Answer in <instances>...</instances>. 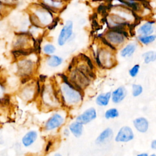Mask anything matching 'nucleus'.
<instances>
[{
  "label": "nucleus",
  "instance_id": "obj_4",
  "mask_svg": "<svg viewBox=\"0 0 156 156\" xmlns=\"http://www.w3.org/2000/svg\"><path fill=\"white\" fill-rule=\"evenodd\" d=\"M128 36L125 29H109L105 34V39L113 44H120L124 40V37Z\"/></svg>",
  "mask_w": 156,
  "mask_h": 156
},
{
  "label": "nucleus",
  "instance_id": "obj_20",
  "mask_svg": "<svg viewBox=\"0 0 156 156\" xmlns=\"http://www.w3.org/2000/svg\"><path fill=\"white\" fill-rule=\"evenodd\" d=\"M143 56L144 57V62L146 63H149V62L156 60V52L149 51L144 53Z\"/></svg>",
  "mask_w": 156,
  "mask_h": 156
},
{
  "label": "nucleus",
  "instance_id": "obj_7",
  "mask_svg": "<svg viewBox=\"0 0 156 156\" xmlns=\"http://www.w3.org/2000/svg\"><path fill=\"white\" fill-rule=\"evenodd\" d=\"M133 138V133L132 129L127 126L122 127L118 132L115 140L118 142H127Z\"/></svg>",
  "mask_w": 156,
  "mask_h": 156
},
{
  "label": "nucleus",
  "instance_id": "obj_30",
  "mask_svg": "<svg viewBox=\"0 0 156 156\" xmlns=\"http://www.w3.org/2000/svg\"><path fill=\"white\" fill-rule=\"evenodd\" d=\"M68 1H69V0H68Z\"/></svg>",
  "mask_w": 156,
  "mask_h": 156
},
{
  "label": "nucleus",
  "instance_id": "obj_15",
  "mask_svg": "<svg viewBox=\"0 0 156 156\" xmlns=\"http://www.w3.org/2000/svg\"><path fill=\"white\" fill-rule=\"evenodd\" d=\"M69 129L75 136L79 137L81 135L82 133V129H83L82 124L78 122H73L69 126Z\"/></svg>",
  "mask_w": 156,
  "mask_h": 156
},
{
  "label": "nucleus",
  "instance_id": "obj_18",
  "mask_svg": "<svg viewBox=\"0 0 156 156\" xmlns=\"http://www.w3.org/2000/svg\"><path fill=\"white\" fill-rule=\"evenodd\" d=\"M136 48V46L133 44H130L126 46L121 52V55L122 57L130 56L134 52Z\"/></svg>",
  "mask_w": 156,
  "mask_h": 156
},
{
  "label": "nucleus",
  "instance_id": "obj_14",
  "mask_svg": "<svg viewBox=\"0 0 156 156\" xmlns=\"http://www.w3.org/2000/svg\"><path fill=\"white\" fill-rule=\"evenodd\" d=\"M126 95V90L123 87H119L112 93V101L115 103H118L123 100Z\"/></svg>",
  "mask_w": 156,
  "mask_h": 156
},
{
  "label": "nucleus",
  "instance_id": "obj_25",
  "mask_svg": "<svg viewBox=\"0 0 156 156\" xmlns=\"http://www.w3.org/2000/svg\"><path fill=\"white\" fill-rule=\"evenodd\" d=\"M11 9L12 8L6 6L0 2V18L2 17L6 13L9 12Z\"/></svg>",
  "mask_w": 156,
  "mask_h": 156
},
{
  "label": "nucleus",
  "instance_id": "obj_28",
  "mask_svg": "<svg viewBox=\"0 0 156 156\" xmlns=\"http://www.w3.org/2000/svg\"><path fill=\"white\" fill-rule=\"evenodd\" d=\"M136 1L138 2H148V0H135Z\"/></svg>",
  "mask_w": 156,
  "mask_h": 156
},
{
  "label": "nucleus",
  "instance_id": "obj_22",
  "mask_svg": "<svg viewBox=\"0 0 156 156\" xmlns=\"http://www.w3.org/2000/svg\"><path fill=\"white\" fill-rule=\"evenodd\" d=\"M0 2L5 5L13 9L19 4L20 0H0Z\"/></svg>",
  "mask_w": 156,
  "mask_h": 156
},
{
  "label": "nucleus",
  "instance_id": "obj_19",
  "mask_svg": "<svg viewBox=\"0 0 156 156\" xmlns=\"http://www.w3.org/2000/svg\"><path fill=\"white\" fill-rule=\"evenodd\" d=\"M43 53L46 55H50L54 53L55 51V47L51 43H46L43 45L42 48Z\"/></svg>",
  "mask_w": 156,
  "mask_h": 156
},
{
  "label": "nucleus",
  "instance_id": "obj_17",
  "mask_svg": "<svg viewBox=\"0 0 156 156\" xmlns=\"http://www.w3.org/2000/svg\"><path fill=\"white\" fill-rule=\"evenodd\" d=\"M112 136V130L110 129H107L104 130L98 137L96 140V143L100 144L103 143L105 140L109 138Z\"/></svg>",
  "mask_w": 156,
  "mask_h": 156
},
{
  "label": "nucleus",
  "instance_id": "obj_5",
  "mask_svg": "<svg viewBox=\"0 0 156 156\" xmlns=\"http://www.w3.org/2000/svg\"><path fill=\"white\" fill-rule=\"evenodd\" d=\"M73 23L71 20H67L65 24L61 29L58 39L57 43L59 46H63L71 37L73 34Z\"/></svg>",
  "mask_w": 156,
  "mask_h": 156
},
{
  "label": "nucleus",
  "instance_id": "obj_1",
  "mask_svg": "<svg viewBox=\"0 0 156 156\" xmlns=\"http://www.w3.org/2000/svg\"><path fill=\"white\" fill-rule=\"evenodd\" d=\"M27 10L29 21L32 25L44 29L54 27L57 24V14L44 7L39 2L31 3Z\"/></svg>",
  "mask_w": 156,
  "mask_h": 156
},
{
  "label": "nucleus",
  "instance_id": "obj_21",
  "mask_svg": "<svg viewBox=\"0 0 156 156\" xmlns=\"http://www.w3.org/2000/svg\"><path fill=\"white\" fill-rule=\"evenodd\" d=\"M156 38V35H149L146 36H140L138 40L143 44H147L154 41Z\"/></svg>",
  "mask_w": 156,
  "mask_h": 156
},
{
  "label": "nucleus",
  "instance_id": "obj_10",
  "mask_svg": "<svg viewBox=\"0 0 156 156\" xmlns=\"http://www.w3.org/2000/svg\"><path fill=\"white\" fill-rule=\"evenodd\" d=\"M155 21L152 20H148L143 24H141L138 29L137 32L140 36H146L152 34L154 30V24Z\"/></svg>",
  "mask_w": 156,
  "mask_h": 156
},
{
  "label": "nucleus",
  "instance_id": "obj_2",
  "mask_svg": "<svg viewBox=\"0 0 156 156\" xmlns=\"http://www.w3.org/2000/svg\"><path fill=\"white\" fill-rule=\"evenodd\" d=\"M63 79L64 82L61 86L60 92L64 102L70 105L79 102L82 99L80 93L68 81L67 79Z\"/></svg>",
  "mask_w": 156,
  "mask_h": 156
},
{
  "label": "nucleus",
  "instance_id": "obj_3",
  "mask_svg": "<svg viewBox=\"0 0 156 156\" xmlns=\"http://www.w3.org/2000/svg\"><path fill=\"white\" fill-rule=\"evenodd\" d=\"M68 0H38L41 5L58 15L66 8Z\"/></svg>",
  "mask_w": 156,
  "mask_h": 156
},
{
  "label": "nucleus",
  "instance_id": "obj_12",
  "mask_svg": "<svg viewBox=\"0 0 156 156\" xmlns=\"http://www.w3.org/2000/svg\"><path fill=\"white\" fill-rule=\"evenodd\" d=\"M63 59L59 56L55 55H48V57L46 59V64L50 68H55L58 66L62 64Z\"/></svg>",
  "mask_w": 156,
  "mask_h": 156
},
{
  "label": "nucleus",
  "instance_id": "obj_16",
  "mask_svg": "<svg viewBox=\"0 0 156 156\" xmlns=\"http://www.w3.org/2000/svg\"><path fill=\"white\" fill-rule=\"evenodd\" d=\"M110 96V92H108L105 94H101L99 95L96 98V104L99 105H107L108 103Z\"/></svg>",
  "mask_w": 156,
  "mask_h": 156
},
{
  "label": "nucleus",
  "instance_id": "obj_26",
  "mask_svg": "<svg viewBox=\"0 0 156 156\" xmlns=\"http://www.w3.org/2000/svg\"><path fill=\"white\" fill-rule=\"evenodd\" d=\"M140 68L139 65H135L134 66L132 67V68L129 71V74L132 77H135L136 76L138 70Z\"/></svg>",
  "mask_w": 156,
  "mask_h": 156
},
{
  "label": "nucleus",
  "instance_id": "obj_11",
  "mask_svg": "<svg viewBox=\"0 0 156 156\" xmlns=\"http://www.w3.org/2000/svg\"><path fill=\"white\" fill-rule=\"evenodd\" d=\"M19 71L20 73L22 74L24 76L29 75L31 73V72L33 71V63L27 59H24L23 60H21L19 63Z\"/></svg>",
  "mask_w": 156,
  "mask_h": 156
},
{
  "label": "nucleus",
  "instance_id": "obj_24",
  "mask_svg": "<svg viewBox=\"0 0 156 156\" xmlns=\"http://www.w3.org/2000/svg\"><path fill=\"white\" fill-rule=\"evenodd\" d=\"M143 91L142 87L140 85H132V94L133 96H139Z\"/></svg>",
  "mask_w": 156,
  "mask_h": 156
},
{
  "label": "nucleus",
  "instance_id": "obj_13",
  "mask_svg": "<svg viewBox=\"0 0 156 156\" xmlns=\"http://www.w3.org/2000/svg\"><path fill=\"white\" fill-rule=\"evenodd\" d=\"M133 124L135 128L140 132H145L148 129V122L144 118H139L133 121Z\"/></svg>",
  "mask_w": 156,
  "mask_h": 156
},
{
  "label": "nucleus",
  "instance_id": "obj_29",
  "mask_svg": "<svg viewBox=\"0 0 156 156\" xmlns=\"http://www.w3.org/2000/svg\"><path fill=\"white\" fill-rule=\"evenodd\" d=\"M147 154H138V156H147Z\"/></svg>",
  "mask_w": 156,
  "mask_h": 156
},
{
  "label": "nucleus",
  "instance_id": "obj_8",
  "mask_svg": "<svg viewBox=\"0 0 156 156\" xmlns=\"http://www.w3.org/2000/svg\"><path fill=\"white\" fill-rule=\"evenodd\" d=\"M38 138V132L31 130L27 132L21 138V143L25 147H29L34 144Z\"/></svg>",
  "mask_w": 156,
  "mask_h": 156
},
{
  "label": "nucleus",
  "instance_id": "obj_6",
  "mask_svg": "<svg viewBox=\"0 0 156 156\" xmlns=\"http://www.w3.org/2000/svg\"><path fill=\"white\" fill-rule=\"evenodd\" d=\"M64 122L63 117L59 113H54L45 122L44 128L47 131L54 130L61 126Z\"/></svg>",
  "mask_w": 156,
  "mask_h": 156
},
{
  "label": "nucleus",
  "instance_id": "obj_23",
  "mask_svg": "<svg viewBox=\"0 0 156 156\" xmlns=\"http://www.w3.org/2000/svg\"><path fill=\"white\" fill-rule=\"evenodd\" d=\"M119 115L118 112L116 108H111L108 110L105 114V117L107 119L109 118H113L117 117Z\"/></svg>",
  "mask_w": 156,
  "mask_h": 156
},
{
  "label": "nucleus",
  "instance_id": "obj_27",
  "mask_svg": "<svg viewBox=\"0 0 156 156\" xmlns=\"http://www.w3.org/2000/svg\"><path fill=\"white\" fill-rule=\"evenodd\" d=\"M151 147H152V149H156V140H154V141L152 142Z\"/></svg>",
  "mask_w": 156,
  "mask_h": 156
},
{
  "label": "nucleus",
  "instance_id": "obj_9",
  "mask_svg": "<svg viewBox=\"0 0 156 156\" xmlns=\"http://www.w3.org/2000/svg\"><path fill=\"white\" fill-rule=\"evenodd\" d=\"M96 117V112L95 109L94 108H90L84 112L83 114L79 115L77 118L76 121L82 124H85L94 119Z\"/></svg>",
  "mask_w": 156,
  "mask_h": 156
}]
</instances>
